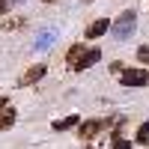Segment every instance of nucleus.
Instances as JSON below:
<instances>
[{
  "instance_id": "1",
  "label": "nucleus",
  "mask_w": 149,
  "mask_h": 149,
  "mask_svg": "<svg viewBox=\"0 0 149 149\" xmlns=\"http://www.w3.org/2000/svg\"><path fill=\"white\" fill-rule=\"evenodd\" d=\"M134 27H137V12L134 9H125V12H119L116 21L110 24V36H113L116 42H125L128 36L134 33Z\"/></svg>"
},
{
  "instance_id": "2",
  "label": "nucleus",
  "mask_w": 149,
  "mask_h": 149,
  "mask_svg": "<svg viewBox=\"0 0 149 149\" xmlns=\"http://www.w3.org/2000/svg\"><path fill=\"white\" fill-rule=\"evenodd\" d=\"M119 84L122 86H146L149 84V72L146 69H125L119 74Z\"/></svg>"
},
{
  "instance_id": "3",
  "label": "nucleus",
  "mask_w": 149,
  "mask_h": 149,
  "mask_svg": "<svg viewBox=\"0 0 149 149\" xmlns=\"http://www.w3.org/2000/svg\"><path fill=\"white\" fill-rule=\"evenodd\" d=\"M102 128H104V122H102V119H86L84 125L78 128V137H81V140H93Z\"/></svg>"
},
{
  "instance_id": "4",
  "label": "nucleus",
  "mask_w": 149,
  "mask_h": 149,
  "mask_svg": "<svg viewBox=\"0 0 149 149\" xmlns=\"http://www.w3.org/2000/svg\"><path fill=\"white\" fill-rule=\"evenodd\" d=\"M42 74H45V66H42V63H39V66H30V69L18 78V86H30V84H36V81H39Z\"/></svg>"
},
{
  "instance_id": "5",
  "label": "nucleus",
  "mask_w": 149,
  "mask_h": 149,
  "mask_svg": "<svg viewBox=\"0 0 149 149\" xmlns=\"http://www.w3.org/2000/svg\"><path fill=\"white\" fill-rule=\"evenodd\" d=\"M107 30H110L107 18H98V21H93L90 27H86V33H84V36H86V39H98V36H104Z\"/></svg>"
},
{
  "instance_id": "6",
  "label": "nucleus",
  "mask_w": 149,
  "mask_h": 149,
  "mask_svg": "<svg viewBox=\"0 0 149 149\" xmlns=\"http://www.w3.org/2000/svg\"><path fill=\"white\" fill-rule=\"evenodd\" d=\"M98 60H102V51H98V48H86V54H84V60L78 63V69H74V72H81V69H93Z\"/></svg>"
},
{
  "instance_id": "7",
  "label": "nucleus",
  "mask_w": 149,
  "mask_h": 149,
  "mask_svg": "<svg viewBox=\"0 0 149 149\" xmlns=\"http://www.w3.org/2000/svg\"><path fill=\"white\" fill-rule=\"evenodd\" d=\"M84 42H78V45H72L69 48V54H66V63H69V69H78V63L84 60Z\"/></svg>"
},
{
  "instance_id": "8",
  "label": "nucleus",
  "mask_w": 149,
  "mask_h": 149,
  "mask_svg": "<svg viewBox=\"0 0 149 149\" xmlns=\"http://www.w3.org/2000/svg\"><path fill=\"white\" fill-rule=\"evenodd\" d=\"M81 122V116L78 113H72V116H63V119H57L54 122V131H69V128H74Z\"/></svg>"
},
{
  "instance_id": "9",
  "label": "nucleus",
  "mask_w": 149,
  "mask_h": 149,
  "mask_svg": "<svg viewBox=\"0 0 149 149\" xmlns=\"http://www.w3.org/2000/svg\"><path fill=\"white\" fill-rule=\"evenodd\" d=\"M15 119H18V113H15V110H12V107H6L3 113H0V131L12 128V125H15Z\"/></svg>"
},
{
  "instance_id": "10",
  "label": "nucleus",
  "mask_w": 149,
  "mask_h": 149,
  "mask_svg": "<svg viewBox=\"0 0 149 149\" xmlns=\"http://www.w3.org/2000/svg\"><path fill=\"white\" fill-rule=\"evenodd\" d=\"M54 36H57V30H42L39 39H36V51H45V48L54 42Z\"/></svg>"
},
{
  "instance_id": "11",
  "label": "nucleus",
  "mask_w": 149,
  "mask_h": 149,
  "mask_svg": "<svg viewBox=\"0 0 149 149\" xmlns=\"http://www.w3.org/2000/svg\"><path fill=\"white\" fill-rule=\"evenodd\" d=\"M137 143H143V146H149V119H146L143 125L137 128Z\"/></svg>"
},
{
  "instance_id": "12",
  "label": "nucleus",
  "mask_w": 149,
  "mask_h": 149,
  "mask_svg": "<svg viewBox=\"0 0 149 149\" xmlns=\"http://www.w3.org/2000/svg\"><path fill=\"white\" fill-rule=\"evenodd\" d=\"M137 63H146L149 66V45H140L137 48Z\"/></svg>"
},
{
  "instance_id": "13",
  "label": "nucleus",
  "mask_w": 149,
  "mask_h": 149,
  "mask_svg": "<svg viewBox=\"0 0 149 149\" xmlns=\"http://www.w3.org/2000/svg\"><path fill=\"white\" fill-rule=\"evenodd\" d=\"M110 149H131V143L125 137H113V140H110Z\"/></svg>"
},
{
  "instance_id": "14",
  "label": "nucleus",
  "mask_w": 149,
  "mask_h": 149,
  "mask_svg": "<svg viewBox=\"0 0 149 149\" xmlns=\"http://www.w3.org/2000/svg\"><path fill=\"white\" fill-rule=\"evenodd\" d=\"M21 18H12V21H3V30H15V27H21Z\"/></svg>"
},
{
  "instance_id": "15",
  "label": "nucleus",
  "mask_w": 149,
  "mask_h": 149,
  "mask_svg": "<svg viewBox=\"0 0 149 149\" xmlns=\"http://www.w3.org/2000/svg\"><path fill=\"white\" fill-rule=\"evenodd\" d=\"M6 9H9V0H0V15H6Z\"/></svg>"
},
{
  "instance_id": "16",
  "label": "nucleus",
  "mask_w": 149,
  "mask_h": 149,
  "mask_svg": "<svg viewBox=\"0 0 149 149\" xmlns=\"http://www.w3.org/2000/svg\"><path fill=\"white\" fill-rule=\"evenodd\" d=\"M6 104H9V102H6V95H0V110H6Z\"/></svg>"
},
{
  "instance_id": "17",
  "label": "nucleus",
  "mask_w": 149,
  "mask_h": 149,
  "mask_svg": "<svg viewBox=\"0 0 149 149\" xmlns=\"http://www.w3.org/2000/svg\"><path fill=\"white\" fill-rule=\"evenodd\" d=\"M42 3H57V0H42Z\"/></svg>"
},
{
  "instance_id": "18",
  "label": "nucleus",
  "mask_w": 149,
  "mask_h": 149,
  "mask_svg": "<svg viewBox=\"0 0 149 149\" xmlns=\"http://www.w3.org/2000/svg\"><path fill=\"white\" fill-rule=\"evenodd\" d=\"M9 3H21V0H9Z\"/></svg>"
}]
</instances>
